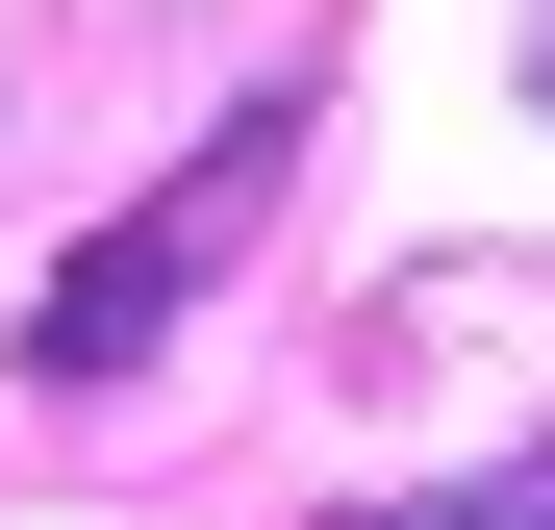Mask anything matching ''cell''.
<instances>
[{
  "label": "cell",
  "mask_w": 555,
  "mask_h": 530,
  "mask_svg": "<svg viewBox=\"0 0 555 530\" xmlns=\"http://www.w3.org/2000/svg\"><path fill=\"white\" fill-rule=\"evenodd\" d=\"M253 203H278V102H253L228 152H177L152 203H127V228H102V253H76V279L26 303V379H51V404H102V379H152V328H177V303L228 279V228H253Z\"/></svg>",
  "instance_id": "1"
},
{
  "label": "cell",
  "mask_w": 555,
  "mask_h": 530,
  "mask_svg": "<svg viewBox=\"0 0 555 530\" xmlns=\"http://www.w3.org/2000/svg\"><path fill=\"white\" fill-rule=\"evenodd\" d=\"M530 102H555V26H530Z\"/></svg>",
  "instance_id": "2"
}]
</instances>
